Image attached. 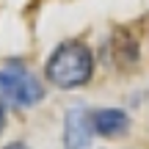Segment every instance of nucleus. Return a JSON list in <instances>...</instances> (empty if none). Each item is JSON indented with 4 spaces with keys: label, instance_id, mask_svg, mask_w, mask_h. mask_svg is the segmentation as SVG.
Here are the masks:
<instances>
[{
    "label": "nucleus",
    "instance_id": "6",
    "mask_svg": "<svg viewBox=\"0 0 149 149\" xmlns=\"http://www.w3.org/2000/svg\"><path fill=\"white\" fill-rule=\"evenodd\" d=\"M6 149H28V146H25V144H8Z\"/></svg>",
    "mask_w": 149,
    "mask_h": 149
},
{
    "label": "nucleus",
    "instance_id": "3",
    "mask_svg": "<svg viewBox=\"0 0 149 149\" xmlns=\"http://www.w3.org/2000/svg\"><path fill=\"white\" fill-rule=\"evenodd\" d=\"M94 135V127H91V111H83V108H74L66 116V146L69 149H86Z\"/></svg>",
    "mask_w": 149,
    "mask_h": 149
},
{
    "label": "nucleus",
    "instance_id": "2",
    "mask_svg": "<svg viewBox=\"0 0 149 149\" xmlns=\"http://www.w3.org/2000/svg\"><path fill=\"white\" fill-rule=\"evenodd\" d=\"M44 97V88L25 66L11 64L0 69V102H8L14 108H28L36 105Z\"/></svg>",
    "mask_w": 149,
    "mask_h": 149
},
{
    "label": "nucleus",
    "instance_id": "1",
    "mask_svg": "<svg viewBox=\"0 0 149 149\" xmlns=\"http://www.w3.org/2000/svg\"><path fill=\"white\" fill-rule=\"evenodd\" d=\"M94 55L83 42H64L47 61V77L58 88H77L91 80Z\"/></svg>",
    "mask_w": 149,
    "mask_h": 149
},
{
    "label": "nucleus",
    "instance_id": "5",
    "mask_svg": "<svg viewBox=\"0 0 149 149\" xmlns=\"http://www.w3.org/2000/svg\"><path fill=\"white\" fill-rule=\"evenodd\" d=\"M3 122H6V113H3V102H0V133H3Z\"/></svg>",
    "mask_w": 149,
    "mask_h": 149
},
{
    "label": "nucleus",
    "instance_id": "4",
    "mask_svg": "<svg viewBox=\"0 0 149 149\" xmlns=\"http://www.w3.org/2000/svg\"><path fill=\"white\" fill-rule=\"evenodd\" d=\"M130 119L124 111L119 108H100V111H91V127L94 133L105 135V138H113V135H122L127 130Z\"/></svg>",
    "mask_w": 149,
    "mask_h": 149
}]
</instances>
